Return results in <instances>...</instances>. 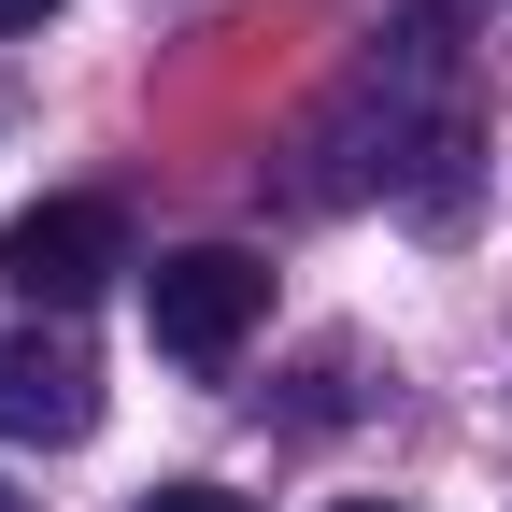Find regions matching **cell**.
I'll list each match as a JSON object with an SVG mask.
<instances>
[{
	"instance_id": "7a4b0ae2",
	"label": "cell",
	"mask_w": 512,
	"mask_h": 512,
	"mask_svg": "<svg viewBox=\"0 0 512 512\" xmlns=\"http://www.w3.org/2000/svg\"><path fill=\"white\" fill-rule=\"evenodd\" d=\"M0 271H15L43 313H72V299H100L128 271V228H114V200H29L15 228H0Z\"/></svg>"
},
{
	"instance_id": "6da1fadb",
	"label": "cell",
	"mask_w": 512,
	"mask_h": 512,
	"mask_svg": "<svg viewBox=\"0 0 512 512\" xmlns=\"http://www.w3.org/2000/svg\"><path fill=\"white\" fill-rule=\"evenodd\" d=\"M256 313H271V271H256L242 242H185V256L143 271V328H157V356H185V370H228V356L256 342Z\"/></svg>"
},
{
	"instance_id": "3957f363",
	"label": "cell",
	"mask_w": 512,
	"mask_h": 512,
	"mask_svg": "<svg viewBox=\"0 0 512 512\" xmlns=\"http://www.w3.org/2000/svg\"><path fill=\"white\" fill-rule=\"evenodd\" d=\"M0 427H15V441H86L100 427V370H86V342H15V356H0Z\"/></svg>"
},
{
	"instance_id": "277c9868",
	"label": "cell",
	"mask_w": 512,
	"mask_h": 512,
	"mask_svg": "<svg viewBox=\"0 0 512 512\" xmlns=\"http://www.w3.org/2000/svg\"><path fill=\"white\" fill-rule=\"evenodd\" d=\"M143 512H242V498H228V484H157Z\"/></svg>"
},
{
	"instance_id": "5b68a950",
	"label": "cell",
	"mask_w": 512,
	"mask_h": 512,
	"mask_svg": "<svg viewBox=\"0 0 512 512\" xmlns=\"http://www.w3.org/2000/svg\"><path fill=\"white\" fill-rule=\"evenodd\" d=\"M43 15H57V0H0V29H43Z\"/></svg>"
},
{
	"instance_id": "52a82bcc",
	"label": "cell",
	"mask_w": 512,
	"mask_h": 512,
	"mask_svg": "<svg viewBox=\"0 0 512 512\" xmlns=\"http://www.w3.org/2000/svg\"><path fill=\"white\" fill-rule=\"evenodd\" d=\"M0 512H29V498H0Z\"/></svg>"
},
{
	"instance_id": "8992f818",
	"label": "cell",
	"mask_w": 512,
	"mask_h": 512,
	"mask_svg": "<svg viewBox=\"0 0 512 512\" xmlns=\"http://www.w3.org/2000/svg\"><path fill=\"white\" fill-rule=\"evenodd\" d=\"M328 512H399V498H328Z\"/></svg>"
}]
</instances>
